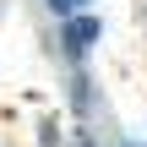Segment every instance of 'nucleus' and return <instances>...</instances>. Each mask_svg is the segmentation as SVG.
Listing matches in <instances>:
<instances>
[{"mask_svg":"<svg viewBox=\"0 0 147 147\" xmlns=\"http://www.w3.org/2000/svg\"><path fill=\"white\" fill-rule=\"evenodd\" d=\"M38 38H44V60H49L55 71L98 65L104 38H109L104 5H98V11H76V16H65V22H38Z\"/></svg>","mask_w":147,"mask_h":147,"instance_id":"obj_1","label":"nucleus"},{"mask_svg":"<svg viewBox=\"0 0 147 147\" xmlns=\"http://www.w3.org/2000/svg\"><path fill=\"white\" fill-rule=\"evenodd\" d=\"M55 87H60V109H65V120H71V125H87V131H98V136H109V131L120 125L115 98H109V87H104L98 65L55 71Z\"/></svg>","mask_w":147,"mask_h":147,"instance_id":"obj_2","label":"nucleus"},{"mask_svg":"<svg viewBox=\"0 0 147 147\" xmlns=\"http://www.w3.org/2000/svg\"><path fill=\"white\" fill-rule=\"evenodd\" d=\"M27 142H33V147H65V142H71L65 109H60V104H44V109L33 115V125H27Z\"/></svg>","mask_w":147,"mask_h":147,"instance_id":"obj_3","label":"nucleus"},{"mask_svg":"<svg viewBox=\"0 0 147 147\" xmlns=\"http://www.w3.org/2000/svg\"><path fill=\"white\" fill-rule=\"evenodd\" d=\"M33 11V22H65L76 11H98V0H22Z\"/></svg>","mask_w":147,"mask_h":147,"instance_id":"obj_4","label":"nucleus"},{"mask_svg":"<svg viewBox=\"0 0 147 147\" xmlns=\"http://www.w3.org/2000/svg\"><path fill=\"white\" fill-rule=\"evenodd\" d=\"M104 142H109V147H147V136H142V125H125V120H120Z\"/></svg>","mask_w":147,"mask_h":147,"instance_id":"obj_5","label":"nucleus"},{"mask_svg":"<svg viewBox=\"0 0 147 147\" xmlns=\"http://www.w3.org/2000/svg\"><path fill=\"white\" fill-rule=\"evenodd\" d=\"M65 147H109V142H104L98 131H87V125H71V142Z\"/></svg>","mask_w":147,"mask_h":147,"instance_id":"obj_6","label":"nucleus"},{"mask_svg":"<svg viewBox=\"0 0 147 147\" xmlns=\"http://www.w3.org/2000/svg\"><path fill=\"white\" fill-rule=\"evenodd\" d=\"M136 27H142V65H147V0H136Z\"/></svg>","mask_w":147,"mask_h":147,"instance_id":"obj_7","label":"nucleus"},{"mask_svg":"<svg viewBox=\"0 0 147 147\" xmlns=\"http://www.w3.org/2000/svg\"><path fill=\"white\" fill-rule=\"evenodd\" d=\"M142 136H147V87H142Z\"/></svg>","mask_w":147,"mask_h":147,"instance_id":"obj_8","label":"nucleus"},{"mask_svg":"<svg viewBox=\"0 0 147 147\" xmlns=\"http://www.w3.org/2000/svg\"><path fill=\"white\" fill-rule=\"evenodd\" d=\"M5 16H11V0H0V22H5Z\"/></svg>","mask_w":147,"mask_h":147,"instance_id":"obj_9","label":"nucleus"},{"mask_svg":"<svg viewBox=\"0 0 147 147\" xmlns=\"http://www.w3.org/2000/svg\"><path fill=\"white\" fill-rule=\"evenodd\" d=\"M0 147H5V142H0Z\"/></svg>","mask_w":147,"mask_h":147,"instance_id":"obj_10","label":"nucleus"}]
</instances>
